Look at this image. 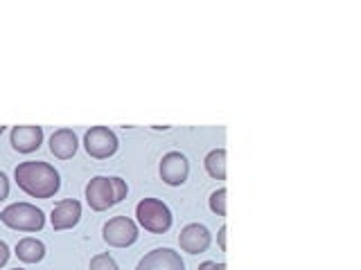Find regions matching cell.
<instances>
[{
    "label": "cell",
    "mask_w": 361,
    "mask_h": 270,
    "mask_svg": "<svg viewBox=\"0 0 361 270\" xmlns=\"http://www.w3.org/2000/svg\"><path fill=\"white\" fill-rule=\"evenodd\" d=\"M0 221L12 230L39 232V230H44L46 216L37 205H32V203H12L0 212Z\"/></svg>",
    "instance_id": "cell-2"
},
{
    "label": "cell",
    "mask_w": 361,
    "mask_h": 270,
    "mask_svg": "<svg viewBox=\"0 0 361 270\" xmlns=\"http://www.w3.org/2000/svg\"><path fill=\"white\" fill-rule=\"evenodd\" d=\"M210 241H212V234H210V230L206 228V225H201V223H190L178 234L180 250L188 252V255L206 252L210 248Z\"/></svg>",
    "instance_id": "cell-8"
},
{
    "label": "cell",
    "mask_w": 361,
    "mask_h": 270,
    "mask_svg": "<svg viewBox=\"0 0 361 270\" xmlns=\"http://www.w3.org/2000/svg\"><path fill=\"white\" fill-rule=\"evenodd\" d=\"M111 189H113V201L115 203H120L126 198V191H129V187H126V182L118 176H113L111 178Z\"/></svg>",
    "instance_id": "cell-17"
},
{
    "label": "cell",
    "mask_w": 361,
    "mask_h": 270,
    "mask_svg": "<svg viewBox=\"0 0 361 270\" xmlns=\"http://www.w3.org/2000/svg\"><path fill=\"white\" fill-rule=\"evenodd\" d=\"M3 131H5V126H3V124H0V135H3Z\"/></svg>",
    "instance_id": "cell-22"
},
{
    "label": "cell",
    "mask_w": 361,
    "mask_h": 270,
    "mask_svg": "<svg viewBox=\"0 0 361 270\" xmlns=\"http://www.w3.org/2000/svg\"><path fill=\"white\" fill-rule=\"evenodd\" d=\"M104 241L113 248H126L138 241V225L129 216H113L111 221L104 223L102 228Z\"/></svg>",
    "instance_id": "cell-5"
},
{
    "label": "cell",
    "mask_w": 361,
    "mask_h": 270,
    "mask_svg": "<svg viewBox=\"0 0 361 270\" xmlns=\"http://www.w3.org/2000/svg\"><path fill=\"white\" fill-rule=\"evenodd\" d=\"M7 196H9V180L3 171H0V203H3Z\"/></svg>",
    "instance_id": "cell-18"
},
{
    "label": "cell",
    "mask_w": 361,
    "mask_h": 270,
    "mask_svg": "<svg viewBox=\"0 0 361 270\" xmlns=\"http://www.w3.org/2000/svg\"><path fill=\"white\" fill-rule=\"evenodd\" d=\"M77 147H79L77 135L72 133L70 128H59V131H55L50 137V151H52V156H57L59 160L72 158Z\"/></svg>",
    "instance_id": "cell-12"
},
{
    "label": "cell",
    "mask_w": 361,
    "mask_h": 270,
    "mask_svg": "<svg viewBox=\"0 0 361 270\" xmlns=\"http://www.w3.org/2000/svg\"><path fill=\"white\" fill-rule=\"evenodd\" d=\"M12 147L20 154H32V151H37L44 142V128L41 126H32V124H25V126H14L12 128Z\"/></svg>",
    "instance_id": "cell-11"
},
{
    "label": "cell",
    "mask_w": 361,
    "mask_h": 270,
    "mask_svg": "<svg viewBox=\"0 0 361 270\" xmlns=\"http://www.w3.org/2000/svg\"><path fill=\"white\" fill-rule=\"evenodd\" d=\"M199 270H226V264H217V262H204L199 266Z\"/></svg>",
    "instance_id": "cell-20"
},
{
    "label": "cell",
    "mask_w": 361,
    "mask_h": 270,
    "mask_svg": "<svg viewBox=\"0 0 361 270\" xmlns=\"http://www.w3.org/2000/svg\"><path fill=\"white\" fill-rule=\"evenodd\" d=\"M226 234H228V228H226V225H221L219 232H217V243L224 252H226Z\"/></svg>",
    "instance_id": "cell-19"
},
{
    "label": "cell",
    "mask_w": 361,
    "mask_h": 270,
    "mask_svg": "<svg viewBox=\"0 0 361 270\" xmlns=\"http://www.w3.org/2000/svg\"><path fill=\"white\" fill-rule=\"evenodd\" d=\"M158 169H161L163 182H167L169 187H178L188 180L190 162H188V158L183 154H180V151H169V154L163 156L161 167H158Z\"/></svg>",
    "instance_id": "cell-6"
},
{
    "label": "cell",
    "mask_w": 361,
    "mask_h": 270,
    "mask_svg": "<svg viewBox=\"0 0 361 270\" xmlns=\"http://www.w3.org/2000/svg\"><path fill=\"white\" fill-rule=\"evenodd\" d=\"M136 270H185V264L172 248H156L138 262Z\"/></svg>",
    "instance_id": "cell-7"
},
{
    "label": "cell",
    "mask_w": 361,
    "mask_h": 270,
    "mask_svg": "<svg viewBox=\"0 0 361 270\" xmlns=\"http://www.w3.org/2000/svg\"><path fill=\"white\" fill-rule=\"evenodd\" d=\"M136 216H138V223H140L147 232L165 234L172 228V212L158 198H143L136 205Z\"/></svg>",
    "instance_id": "cell-3"
},
{
    "label": "cell",
    "mask_w": 361,
    "mask_h": 270,
    "mask_svg": "<svg viewBox=\"0 0 361 270\" xmlns=\"http://www.w3.org/2000/svg\"><path fill=\"white\" fill-rule=\"evenodd\" d=\"M118 135L109 126H91L86 135H84V147H86L88 156L98 160L111 158L118 151Z\"/></svg>",
    "instance_id": "cell-4"
},
{
    "label": "cell",
    "mask_w": 361,
    "mask_h": 270,
    "mask_svg": "<svg viewBox=\"0 0 361 270\" xmlns=\"http://www.w3.org/2000/svg\"><path fill=\"white\" fill-rule=\"evenodd\" d=\"M91 270H120L118 264H115V259L106 252H100L91 259Z\"/></svg>",
    "instance_id": "cell-16"
},
{
    "label": "cell",
    "mask_w": 361,
    "mask_h": 270,
    "mask_svg": "<svg viewBox=\"0 0 361 270\" xmlns=\"http://www.w3.org/2000/svg\"><path fill=\"white\" fill-rule=\"evenodd\" d=\"M204 165L215 180H226V149H212L206 156Z\"/></svg>",
    "instance_id": "cell-14"
},
{
    "label": "cell",
    "mask_w": 361,
    "mask_h": 270,
    "mask_svg": "<svg viewBox=\"0 0 361 270\" xmlns=\"http://www.w3.org/2000/svg\"><path fill=\"white\" fill-rule=\"evenodd\" d=\"M14 178L18 182V187L25 194H29L32 198H52L61 187L59 171L52 165H48V162H37V160L20 162L14 169Z\"/></svg>",
    "instance_id": "cell-1"
},
{
    "label": "cell",
    "mask_w": 361,
    "mask_h": 270,
    "mask_svg": "<svg viewBox=\"0 0 361 270\" xmlns=\"http://www.w3.org/2000/svg\"><path fill=\"white\" fill-rule=\"evenodd\" d=\"M16 257L25 264H37L46 257V245L34 236H25L16 243Z\"/></svg>",
    "instance_id": "cell-13"
},
{
    "label": "cell",
    "mask_w": 361,
    "mask_h": 270,
    "mask_svg": "<svg viewBox=\"0 0 361 270\" xmlns=\"http://www.w3.org/2000/svg\"><path fill=\"white\" fill-rule=\"evenodd\" d=\"M79 219H81V205L75 198L59 201L55 205V210H52V216H50L52 228H55L57 232L75 228V225L79 223Z\"/></svg>",
    "instance_id": "cell-10"
},
{
    "label": "cell",
    "mask_w": 361,
    "mask_h": 270,
    "mask_svg": "<svg viewBox=\"0 0 361 270\" xmlns=\"http://www.w3.org/2000/svg\"><path fill=\"white\" fill-rule=\"evenodd\" d=\"M226 196H228L226 187H219L217 191L210 194V210L217 216H226Z\"/></svg>",
    "instance_id": "cell-15"
},
{
    "label": "cell",
    "mask_w": 361,
    "mask_h": 270,
    "mask_svg": "<svg viewBox=\"0 0 361 270\" xmlns=\"http://www.w3.org/2000/svg\"><path fill=\"white\" fill-rule=\"evenodd\" d=\"M7 259H9V248L5 241H0V268L7 264Z\"/></svg>",
    "instance_id": "cell-21"
},
{
    "label": "cell",
    "mask_w": 361,
    "mask_h": 270,
    "mask_svg": "<svg viewBox=\"0 0 361 270\" xmlns=\"http://www.w3.org/2000/svg\"><path fill=\"white\" fill-rule=\"evenodd\" d=\"M86 203L95 212H104L115 205L113 201V189H111V178L106 176H95L86 185Z\"/></svg>",
    "instance_id": "cell-9"
},
{
    "label": "cell",
    "mask_w": 361,
    "mask_h": 270,
    "mask_svg": "<svg viewBox=\"0 0 361 270\" xmlns=\"http://www.w3.org/2000/svg\"><path fill=\"white\" fill-rule=\"evenodd\" d=\"M12 270H25V268H12Z\"/></svg>",
    "instance_id": "cell-23"
}]
</instances>
